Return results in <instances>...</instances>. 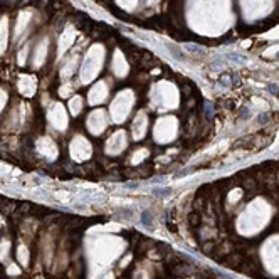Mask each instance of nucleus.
<instances>
[{
    "label": "nucleus",
    "instance_id": "1",
    "mask_svg": "<svg viewBox=\"0 0 279 279\" xmlns=\"http://www.w3.org/2000/svg\"><path fill=\"white\" fill-rule=\"evenodd\" d=\"M269 89H271V93H274V94H279V89L276 88V86H271Z\"/></svg>",
    "mask_w": 279,
    "mask_h": 279
}]
</instances>
